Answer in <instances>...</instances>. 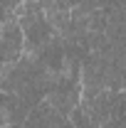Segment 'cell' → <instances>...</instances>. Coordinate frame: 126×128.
Segmentation results:
<instances>
[{
	"label": "cell",
	"instance_id": "1",
	"mask_svg": "<svg viewBox=\"0 0 126 128\" xmlns=\"http://www.w3.org/2000/svg\"><path fill=\"white\" fill-rule=\"evenodd\" d=\"M17 20H20L22 32H25V52H35V49L45 47L57 34L52 22L45 15V10H42V2H35V0L22 2L17 10Z\"/></svg>",
	"mask_w": 126,
	"mask_h": 128
},
{
	"label": "cell",
	"instance_id": "9",
	"mask_svg": "<svg viewBox=\"0 0 126 128\" xmlns=\"http://www.w3.org/2000/svg\"><path fill=\"white\" fill-rule=\"evenodd\" d=\"M104 128H109V126H104Z\"/></svg>",
	"mask_w": 126,
	"mask_h": 128
},
{
	"label": "cell",
	"instance_id": "2",
	"mask_svg": "<svg viewBox=\"0 0 126 128\" xmlns=\"http://www.w3.org/2000/svg\"><path fill=\"white\" fill-rule=\"evenodd\" d=\"M22 128H74V126H72L69 116H62L49 101H42L27 113Z\"/></svg>",
	"mask_w": 126,
	"mask_h": 128
},
{
	"label": "cell",
	"instance_id": "6",
	"mask_svg": "<svg viewBox=\"0 0 126 128\" xmlns=\"http://www.w3.org/2000/svg\"><path fill=\"white\" fill-rule=\"evenodd\" d=\"M69 121H72V126H74V128H101V126H96L94 121L84 113V108H82V106H77V108L72 111Z\"/></svg>",
	"mask_w": 126,
	"mask_h": 128
},
{
	"label": "cell",
	"instance_id": "5",
	"mask_svg": "<svg viewBox=\"0 0 126 128\" xmlns=\"http://www.w3.org/2000/svg\"><path fill=\"white\" fill-rule=\"evenodd\" d=\"M106 126L109 128H126V89L114 96V108H111V118Z\"/></svg>",
	"mask_w": 126,
	"mask_h": 128
},
{
	"label": "cell",
	"instance_id": "7",
	"mask_svg": "<svg viewBox=\"0 0 126 128\" xmlns=\"http://www.w3.org/2000/svg\"><path fill=\"white\" fill-rule=\"evenodd\" d=\"M8 64H5V54H3V25H0V72L5 69Z\"/></svg>",
	"mask_w": 126,
	"mask_h": 128
},
{
	"label": "cell",
	"instance_id": "8",
	"mask_svg": "<svg viewBox=\"0 0 126 128\" xmlns=\"http://www.w3.org/2000/svg\"><path fill=\"white\" fill-rule=\"evenodd\" d=\"M8 128H22V123H17V126H8Z\"/></svg>",
	"mask_w": 126,
	"mask_h": 128
},
{
	"label": "cell",
	"instance_id": "4",
	"mask_svg": "<svg viewBox=\"0 0 126 128\" xmlns=\"http://www.w3.org/2000/svg\"><path fill=\"white\" fill-rule=\"evenodd\" d=\"M30 108L22 104V98L10 91H3L0 89V128L8 126H17V123H25Z\"/></svg>",
	"mask_w": 126,
	"mask_h": 128
},
{
	"label": "cell",
	"instance_id": "3",
	"mask_svg": "<svg viewBox=\"0 0 126 128\" xmlns=\"http://www.w3.org/2000/svg\"><path fill=\"white\" fill-rule=\"evenodd\" d=\"M3 54H5V64H15L25 54V32L20 20L15 17L3 22Z\"/></svg>",
	"mask_w": 126,
	"mask_h": 128
}]
</instances>
